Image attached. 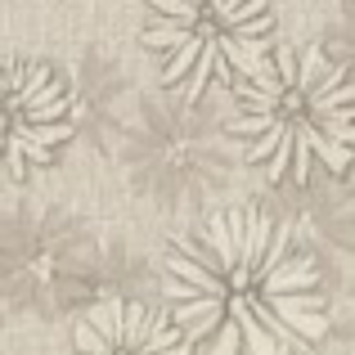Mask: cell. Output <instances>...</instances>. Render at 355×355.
Segmentation results:
<instances>
[{"label": "cell", "mask_w": 355, "mask_h": 355, "mask_svg": "<svg viewBox=\"0 0 355 355\" xmlns=\"http://www.w3.org/2000/svg\"><path fill=\"white\" fill-rule=\"evenodd\" d=\"M162 293L198 355H288L329 333L315 257L257 207H225L175 234Z\"/></svg>", "instance_id": "obj_1"}, {"label": "cell", "mask_w": 355, "mask_h": 355, "mask_svg": "<svg viewBox=\"0 0 355 355\" xmlns=\"http://www.w3.org/2000/svg\"><path fill=\"white\" fill-rule=\"evenodd\" d=\"M230 90L225 126L270 180L311 184L351 166L355 81L324 50H270Z\"/></svg>", "instance_id": "obj_2"}, {"label": "cell", "mask_w": 355, "mask_h": 355, "mask_svg": "<svg viewBox=\"0 0 355 355\" xmlns=\"http://www.w3.org/2000/svg\"><path fill=\"white\" fill-rule=\"evenodd\" d=\"M144 45L184 99L234 86L275 45L270 0H148Z\"/></svg>", "instance_id": "obj_3"}, {"label": "cell", "mask_w": 355, "mask_h": 355, "mask_svg": "<svg viewBox=\"0 0 355 355\" xmlns=\"http://www.w3.org/2000/svg\"><path fill=\"white\" fill-rule=\"evenodd\" d=\"M72 135V99L54 68L36 59H0V171L45 166Z\"/></svg>", "instance_id": "obj_4"}, {"label": "cell", "mask_w": 355, "mask_h": 355, "mask_svg": "<svg viewBox=\"0 0 355 355\" xmlns=\"http://www.w3.org/2000/svg\"><path fill=\"white\" fill-rule=\"evenodd\" d=\"M72 355H189V342L153 306L104 297L81 315L72 333Z\"/></svg>", "instance_id": "obj_5"}, {"label": "cell", "mask_w": 355, "mask_h": 355, "mask_svg": "<svg viewBox=\"0 0 355 355\" xmlns=\"http://www.w3.org/2000/svg\"><path fill=\"white\" fill-rule=\"evenodd\" d=\"M288 355H311V351H288Z\"/></svg>", "instance_id": "obj_6"}]
</instances>
